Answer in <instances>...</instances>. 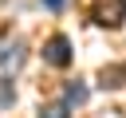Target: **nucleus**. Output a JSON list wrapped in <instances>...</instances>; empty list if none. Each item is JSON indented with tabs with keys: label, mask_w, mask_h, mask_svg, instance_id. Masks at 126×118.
I'll list each match as a JSON object with an SVG mask.
<instances>
[{
	"label": "nucleus",
	"mask_w": 126,
	"mask_h": 118,
	"mask_svg": "<svg viewBox=\"0 0 126 118\" xmlns=\"http://www.w3.org/2000/svg\"><path fill=\"white\" fill-rule=\"evenodd\" d=\"M122 20H126V0H98V8H94L98 28H122Z\"/></svg>",
	"instance_id": "1"
},
{
	"label": "nucleus",
	"mask_w": 126,
	"mask_h": 118,
	"mask_svg": "<svg viewBox=\"0 0 126 118\" xmlns=\"http://www.w3.org/2000/svg\"><path fill=\"white\" fill-rule=\"evenodd\" d=\"M43 59L51 63V67H71V39L67 35H51L47 43H43Z\"/></svg>",
	"instance_id": "2"
},
{
	"label": "nucleus",
	"mask_w": 126,
	"mask_h": 118,
	"mask_svg": "<svg viewBox=\"0 0 126 118\" xmlns=\"http://www.w3.org/2000/svg\"><path fill=\"white\" fill-rule=\"evenodd\" d=\"M98 83H102L106 90H118V87L126 83V67H102V75H98Z\"/></svg>",
	"instance_id": "3"
},
{
	"label": "nucleus",
	"mask_w": 126,
	"mask_h": 118,
	"mask_svg": "<svg viewBox=\"0 0 126 118\" xmlns=\"http://www.w3.org/2000/svg\"><path fill=\"white\" fill-rule=\"evenodd\" d=\"M63 102H67V106H83V102H87V87H83V83H71V87L63 90Z\"/></svg>",
	"instance_id": "4"
},
{
	"label": "nucleus",
	"mask_w": 126,
	"mask_h": 118,
	"mask_svg": "<svg viewBox=\"0 0 126 118\" xmlns=\"http://www.w3.org/2000/svg\"><path fill=\"white\" fill-rule=\"evenodd\" d=\"M43 8H51V12H59V8H63V0H43Z\"/></svg>",
	"instance_id": "5"
}]
</instances>
